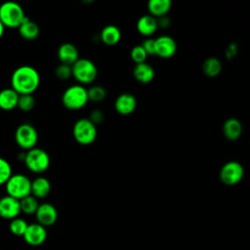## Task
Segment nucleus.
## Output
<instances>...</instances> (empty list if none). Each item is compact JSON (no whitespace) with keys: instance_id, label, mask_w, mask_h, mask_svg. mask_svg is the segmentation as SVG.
I'll return each instance as SVG.
<instances>
[{"instance_id":"obj_1","label":"nucleus","mask_w":250,"mask_h":250,"mask_svg":"<svg viewBox=\"0 0 250 250\" xmlns=\"http://www.w3.org/2000/svg\"><path fill=\"white\" fill-rule=\"evenodd\" d=\"M40 85V74L33 66L21 65L11 76V88L19 95H32Z\"/></svg>"},{"instance_id":"obj_2","label":"nucleus","mask_w":250,"mask_h":250,"mask_svg":"<svg viewBox=\"0 0 250 250\" xmlns=\"http://www.w3.org/2000/svg\"><path fill=\"white\" fill-rule=\"evenodd\" d=\"M89 102L87 89L80 84H74L64 90L62 96L63 106L69 110H79Z\"/></svg>"},{"instance_id":"obj_3","label":"nucleus","mask_w":250,"mask_h":250,"mask_svg":"<svg viewBox=\"0 0 250 250\" xmlns=\"http://www.w3.org/2000/svg\"><path fill=\"white\" fill-rule=\"evenodd\" d=\"M26 18L23 8L16 2H5L0 5V21L8 28H19Z\"/></svg>"},{"instance_id":"obj_4","label":"nucleus","mask_w":250,"mask_h":250,"mask_svg":"<svg viewBox=\"0 0 250 250\" xmlns=\"http://www.w3.org/2000/svg\"><path fill=\"white\" fill-rule=\"evenodd\" d=\"M23 162L30 172L42 174L48 170L51 159L46 150L35 146L25 152Z\"/></svg>"},{"instance_id":"obj_5","label":"nucleus","mask_w":250,"mask_h":250,"mask_svg":"<svg viewBox=\"0 0 250 250\" xmlns=\"http://www.w3.org/2000/svg\"><path fill=\"white\" fill-rule=\"evenodd\" d=\"M72 77L80 84L87 85L93 83L98 75L96 64L88 59H78L72 65Z\"/></svg>"},{"instance_id":"obj_6","label":"nucleus","mask_w":250,"mask_h":250,"mask_svg":"<svg viewBox=\"0 0 250 250\" xmlns=\"http://www.w3.org/2000/svg\"><path fill=\"white\" fill-rule=\"evenodd\" d=\"M7 195L21 200L31 194V180L24 174H13L5 184Z\"/></svg>"},{"instance_id":"obj_7","label":"nucleus","mask_w":250,"mask_h":250,"mask_svg":"<svg viewBox=\"0 0 250 250\" xmlns=\"http://www.w3.org/2000/svg\"><path fill=\"white\" fill-rule=\"evenodd\" d=\"M72 134L74 140L78 144L88 146L93 144L97 138V126L88 118H80L74 123Z\"/></svg>"},{"instance_id":"obj_8","label":"nucleus","mask_w":250,"mask_h":250,"mask_svg":"<svg viewBox=\"0 0 250 250\" xmlns=\"http://www.w3.org/2000/svg\"><path fill=\"white\" fill-rule=\"evenodd\" d=\"M15 141L21 149L27 151L36 146L38 141L37 130L30 123H22L15 131Z\"/></svg>"},{"instance_id":"obj_9","label":"nucleus","mask_w":250,"mask_h":250,"mask_svg":"<svg viewBox=\"0 0 250 250\" xmlns=\"http://www.w3.org/2000/svg\"><path fill=\"white\" fill-rule=\"evenodd\" d=\"M220 180L227 186H234L238 184L243 176L244 169L237 161H229L223 165L220 170Z\"/></svg>"},{"instance_id":"obj_10","label":"nucleus","mask_w":250,"mask_h":250,"mask_svg":"<svg viewBox=\"0 0 250 250\" xmlns=\"http://www.w3.org/2000/svg\"><path fill=\"white\" fill-rule=\"evenodd\" d=\"M47 229L45 227L38 223L29 224L24 234V241L30 246H40L47 239Z\"/></svg>"},{"instance_id":"obj_11","label":"nucleus","mask_w":250,"mask_h":250,"mask_svg":"<svg viewBox=\"0 0 250 250\" xmlns=\"http://www.w3.org/2000/svg\"><path fill=\"white\" fill-rule=\"evenodd\" d=\"M36 223L42 225L43 227H51L58 220L57 208L48 202L39 204V207L35 213Z\"/></svg>"},{"instance_id":"obj_12","label":"nucleus","mask_w":250,"mask_h":250,"mask_svg":"<svg viewBox=\"0 0 250 250\" xmlns=\"http://www.w3.org/2000/svg\"><path fill=\"white\" fill-rule=\"evenodd\" d=\"M21 204L20 200L5 195L0 198V217L6 220H13L18 218L21 214Z\"/></svg>"},{"instance_id":"obj_13","label":"nucleus","mask_w":250,"mask_h":250,"mask_svg":"<svg viewBox=\"0 0 250 250\" xmlns=\"http://www.w3.org/2000/svg\"><path fill=\"white\" fill-rule=\"evenodd\" d=\"M177 44L175 40L168 36L162 35L155 39V55L163 59H169L176 54Z\"/></svg>"},{"instance_id":"obj_14","label":"nucleus","mask_w":250,"mask_h":250,"mask_svg":"<svg viewBox=\"0 0 250 250\" xmlns=\"http://www.w3.org/2000/svg\"><path fill=\"white\" fill-rule=\"evenodd\" d=\"M137 106L136 98L129 93H123L119 95L114 103L115 110L121 115L131 114Z\"/></svg>"},{"instance_id":"obj_15","label":"nucleus","mask_w":250,"mask_h":250,"mask_svg":"<svg viewBox=\"0 0 250 250\" xmlns=\"http://www.w3.org/2000/svg\"><path fill=\"white\" fill-rule=\"evenodd\" d=\"M58 59L61 63L71 66L79 59V51L72 43H63L58 49Z\"/></svg>"},{"instance_id":"obj_16","label":"nucleus","mask_w":250,"mask_h":250,"mask_svg":"<svg viewBox=\"0 0 250 250\" xmlns=\"http://www.w3.org/2000/svg\"><path fill=\"white\" fill-rule=\"evenodd\" d=\"M20 95L13 88H5L0 91V109L11 111L18 107Z\"/></svg>"},{"instance_id":"obj_17","label":"nucleus","mask_w":250,"mask_h":250,"mask_svg":"<svg viewBox=\"0 0 250 250\" xmlns=\"http://www.w3.org/2000/svg\"><path fill=\"white\" fill-rule=\"evenodd\" d=\"M50 191L51 183L46 177L39 176L31 181V195H33L35 198H45L49 195Z\"/></svg>"},{"instance_id":"obj_18","label":"nucleus","mask_w":250,"mask_h":250,"mask_svg":"<svg viewBox=\"0 0 250 250\" xmlns=\"http://www.w3.org/2000/svg\"><path fill=\"white\" fill-rule=\"evenodd\" d=\"M18 29L21 38L28 41L36 39L40 33L39 25L35 21L28 19L27 17L24 19V21L21 22Z\"/></svg>"},{"instance_id":"obj_19","label":"nucleus","mask_w":250,"mask_h":250,"mask_svg":"<svg viewBox=\"0 0 250 250\" xmlns=\"http://www.w3.org/2000/svg\"><path fill=\"white\" fill-rule=\"evenodd\" d=\"M242 133V125L236 118L230 117L227 119L223 125V134L229 141L237 140Z\"/></svg>"},{"instance_id":"obj_20","label":"nucleus","mask_w":250,"mask_h":250,"mask_svg":"<svg viewBox=\"0 0 250 250\" xmlns=\"http://www.w3.org/2000/svg\"><path fill=\"white\" fill-rule=\"evenodd\" d=\"M157 28V20L150 15L142 16L137 21V29L144 36L152 35Z\"/></svg>"},{"instance_id":"obj_21","label":"nucleus","mask_w":250,"mask_h":250,"mask_svg":"<svg viewBox=\"0 0 250 250\" xmlns=\"http://www.w3.org/2000/svg\"><path fill=\"white\" fill-rule=\"evenodd\" d=\"M133 75L137 81L143 84L149 83L154 78V69L146 62L138 63L133 69Z\"/></svg>"},{"instance_id":"obj_22","label":"nucleus","mask_w":250,"mask_h":250,"mask_svg":"<svg viewBox=\"0 0 250 250\" xmlns=\"http://www.w3.org/2000/svg\"><path fill=\"white\" fill-rule=\"evenodd\" d=\"M100 38L103 41V43H104L105 45L114 46L121 39L120 29L117 26L112 25V24L106 25L102 29Z\"/></svg>"},{"instance_id":"obj_23","label":"nucleus","mask_w":250,"mask_h":250,"mask_svg":"<svg viewBox=\"0 0 250 250\" xmlns=\"http://www.w3.org/2000/svg\"><path fill=\"white\" fill-rule=\"evenodd\" d=\"M149 15L156 18H161L167 15L171 9L170 0H150L147 4Z\"/></svg>"},{"instance_id":"obj_24","label":"nucleus","mask_w":250,"mask_h":250,"mask_svg":"<svg viewBox=\"0 0 250 250\" xmlns=\"http://www.w3.org/2000/svg\"><path fill=\"white\" fill-rule=\"evenodd\" d=\"M202 70L206 76L216 77L222 71V62L217 58H209L204 61Z\"/></svg>"},{"instance_id":"obj_25","label":"nucleus","mask_w":250,"mask_h":250,"mask_svg":"<svg viewBox=\"0 0 250 250\" xmlns=\"http://www.w3.org/2000/svg\"><path fill=\"white\" fill-rule=\"evenodd\" d=\"M20 204H21V212H22L25 215H35L39 207L38 199L31 194L21 199Z\"/></svg>"},{"instance_id":"obj_26","label":"nucleus","mask_w":250,"mask_h":250,"mask_svg":"<svg viewBox=\"0 0 250 250\" xmlns=\"http://www.w3.org/2000/svg\"><path fill=\"white\" fill-rule=\"evenodd\" d=\"M28 227L27 222L22 218H15L10 221L9 229L16 236H23L26 229Z\"/></svg>"},{"instance_id":"obj_27","label":"nucleus","mask_w":250,"mask_h":250,"mask_svg":"<svg viewBox=\"0 0 250 250\" xmlns=\"http://www.w3.org/2000/svg\"><path fill=\"white\" fill-rule=\"evenodd\" d=\"M87 93H88L89 101L93 103H101L106 97L105 89L100 85H95L90 87L89 89H87Z\"/></svg>"},{"instance_id":"obj_28","label":"nucleus","mask_w":250,"mask_h":250,"mask_svg":"<svg viewBox=\"0 0 250 250\" xmlns=\"http://www.w3.org/2000/svg\"><path fill=\"white\" fill-rule=\"evenodd\" d=\"M13 175V169L8 160L0 156V186L5 185Z\"/></svg>"},{"instance_id":"obj_29","label":"nucleus","mask_w":250,"mask_h":250,"mask_svg":"<svg viewBox=\"0 0 250 250\" xmlns=\"http://www.w3.org/2000/svg\"><path fill=\"white\" fill-rule=\"evenodd\" d=\"M35 105V99L32 95H20L18 102V108L23 112H28L33 109Z\"/></svg>"},{"instance_id":"obj_30","label":"nucleus","mask_w":250,"mask_h":250,"mask_svg":"<svg viewBox=\"0 0 250 250\" xmlns=\"http://www.w3.org/2000/svg\"><path fill=\"white\" fill-rule=\"evenodd\" d=\"M55 75L60 80H68L70 77H72L71 66L64 63H60L55 69Z\"/></svg>"},{"instance_id":"obj_31","label":"nucleus","mask_w":250,"mask_h":250,"mask_svg":"<svg viewBox=\"0 0 250 250\" xmlns=\"http://www.w3.org/2000/svg\"><path fill=\"white\" fill-rule=\"evenodd\" d=\"M146 58H147V55L141 45L135 46L131 50V59L136 62V64L146 62Z\"/></svg>"},{"instance_id":"obj_32","label":"nucleus","mask_w":250,"mask_h":250,"mask_svg":"<svg viewBox=\"0 0 250 250\" xmlns=\"http://www.w3.org/2000/svg\"><path fill=\"white\" fill-rule=\"evenodd\" d=\"M141 46L143 47L147 56L155 55V39L147 38L145 41H143Z\"/></svg>"},{"instance_id":"obj_33","label":"nucleus","mask_w":250,"mask_h":250,"mask_svg":"<svg viewBox=\"0 0 250 250\" xmlns=\"http://www.w3.org/2000/svg\"><path fill=\"white\" fill-rule=\"evenodd\" d=\"M104 115L103 111H101L100 109H95V110H93V111L90 113L88 119H89L93 124H95V125L97 126V125H99L100 123H102V122L104 121Z\"/></svg>"},{"instance_id":"obj_34","label":"nucleus","mask_w":250,"mask_h":250,"mask_svg":"<svg viewBox=\"0 0 250 250\" xmlns=\"http://www.w3.org/2000/svg\"><path fill=\"white\" fill-rule=\"evenodd\" d=\"M236 53H237V46H236V44L231 43L229 45V47L226 51V57L229 60H231L233 57L236 56Z\"/></svg>"},{"instance_id":"obj_35","label":"nucleus","mask_w":250,"mask_h":250,"mask_svg":"<svg viewBox=\"0 0 250 250\" xmlns=\"http://www.w3.org/2000/svg\"><path fill=\"white\" fill-rule=\"evenodd\" d=\"M169 25H170V19L169 18H167L166 16L158 18V20H157V26L158 27L164 29V28L169 27Z\"/></svg>"},{"instance_id":"obj_36","label":"nucleus","mask_w":250,"mask_h":250,"mask_svg":"<svg viewBox=\"0 0 250 250\" xmlns=\"http://www.w3.org/2000/svg\"><path fill=\"white\" fill-rule=\"evenodd\" d=\"M4 32H5V26L3 25V23H2V22H1V21H0V39L2 38V36H3Z\"/></svg>"}]
</instances>
